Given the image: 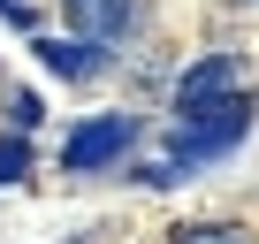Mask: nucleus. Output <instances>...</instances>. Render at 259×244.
Masks as SVG:
<instances>
[{"mask_svg": "<svg viewBox=\"0 0 259 244\" xmlns=\"http://www.w3.org/2000/svg\"><path fill=\"white\" fill-rule=\"evenodd\" d=\"M251 130V92H221V99H198V107H176V138H168V160L176 168H198L213 153H229L236 138Z\"/></svg>", "mask_w": 259, "mask_h": 244, "instance_id": "nucleus-1", "label": "nucleus"}, {"mask_svg": "<svg viewBox=\"0 0 259 244\" xmlns=\"http://www.w3.org/2000/svg\"><path fill=\"white\" fill-rule=\"evenodd\" d=\"M130 145H138V114H92V122H76V130H69L61 168H69V176H92V168L122 160Z\"/></svg>", "mask_w": 259, "mask_h": 244, "instance_id": "nucleus-2", "label": "nucleus"}, {"mask_svg": "<svg viewBox=\"0 0 259 244\" xmlns=\"http://www.w3.org/2000/svg\"><path fill=\"white\" fill-rule=\"evenodd\" d=\"M236 84H244V61H236V54H206V61H191V69L176 76V107L221 99V92H236Z\"/></svg>", "mask_w": 259, "mask_h": 244, "instance_id": "nucleus-3", "label": "nucleus"}, {"mask_svg": "<svg viewBox=\"0 0 259 244\" xmlns=\"http://www.w3.org/2000/svg\"><path fill=\"white\" fill-rule=\"evenodd\" d=\"M61 16L76 23V38H122L130 23H138V0H61Z\"/></svg>", "mask_w": 259, "mask_h": 244, "instance_id": "nucleus-4", "label": "nucleus"}, {"mask_svg": "<svg viewBox=\"0 0 259 244\" xmlns=\"http://www.w3.org/2000/svg\"><path fill=\"white\" fill-rule=\"evenodd\" d=\"M31 54H38L54 76H69V84H84V76L107 69V46H99V38H38Z\"/></svg>", "mask_w": 259, "mask_h": 244, "instance_id": "nucleus-5", "label": "nucleus"}, {"mask_svg": "<svg viewBox=\"0 0 259 244\" xmlns=\"http://www.w3.org/2000/svg\"><path fill=\"white\" fill-rule=\"evenodd\" d=\"M176 244H251V236L229 221H191V229H176Z\"/></svg>", "mask_w": 259, "mask_h": 244, "instance_id": "nucleus-6", "label": "nucleus"}, {"mask_svg": "<svg viewBox=\"0 0 259 244\" xmlns=\"http://www.w3.org/2000/svg\"><path fill=\"white\" fill-rule=\"evenodd\" d=\"M23 176H31V145L16 130V138H0V183H23Z\"/></svg>", "mask_w": 259, "mask_h": 244, "instance_id": "nucleus-7", "label": "nucleus"}, {"mask_svg": "<svg viewBox=\"0 0 259 244\" xmlns=\"http://www.w3.org/2000/svg\"><path fill=\"white\" fill-rule=\"evenodd\" d=\"M8 114H16V130H31V122H38V114H46V107H38V99H31V92H16V99H8Z\"/></svg>", "mask_w": 259, "mask_h": 244, "instance_id": "nucleus-8", "label": "nucleus"}, {"mask_svg": "<svg viewBox=\"0 0 259 244\" xmlns=\"http://www.w3.org/2000/svg\"><path fill=\"white\" fill-rule=\"evenodd\" d=\"M0 16H8V23H23V31H38V16H31V0H0Z\"/></svg>", "mask_w": 259, "mask_h": 244, "instance_id": "nucleus-9", "label": "nucleus"}]
</instances>
